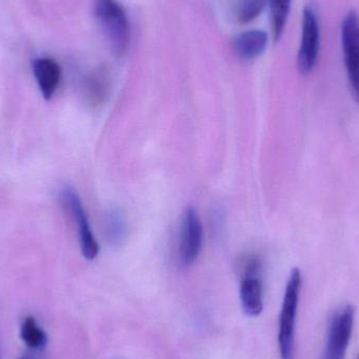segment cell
<instances>
[{
    "label": "cell",
    "mask_w": 359,
    "mask_h": 359,
    "mask_svg": "<svg viewBox=\"0 0 359 359\" xmlns=\"http://www.w3.org/2000/svg\"><path fill=\"white\" fill-rule=\"evenodd\" d=\"M301 288V271L294 268L287 283L278 324V347L282 359H294L295 324Z\"/></svg>",
    "instance_id": "obj_1"
},
{
    "label": "cell",
    "mask_w": 359,
    "mask_h": 359,
    "mask_svg": "<svg viewBox=\"0 0 359 359\" xmlns=\"http://www.w3.org/2000/svg\"><path fill=\"white\" fill-rule=\"evenodd\" d=\"M96 17L117 56L126 54L130 46V27L128 15L117 0H95Z\"/></svg>",
    "instance_id": "obj_2"
},
{
    "label": "cell",
    "mask_w": 359,
    "mask_h": 359,
    "mask_svg": "<svg viewBox=\"0 0 359 359\" xmlns=\"http://www.w3.org/2000/svg\"><path fill=\"white\" fill-rule=\"evenodd\" d=\"M341 35L350 90L355 102L359 103V16L355 11L346 14Z\"/></svg>",
    "instance_id": "obj_3"
},
{
    "label": "cell",
    "mask_w": 359,
    "mask_h": 359,
    "mask_svg": "<svg viewBox=\"0 0 359 359\" xmlns=\"http://www.w3.org/2000/svg\"><path fill=\"white\" fill-rule=\"evenodd\" d=\"M320 44V25L313 6H307L303 14V31L297 55L299 73L308 75L313 71L318 61Z\"/></svg>",
    "instance_id": "obj_4"
},
{
    "label": "cell",
    "mask_w": 359,
    "mask_h": 359,
    "mask_svg": "<svg viewBox=\"0 0 359 359\" xmlns=\"http://www.w3.org/2000/svg\"><path fill=\"white\" fill-rule=\"evenodd\" d=\"M355 310L346 306L335 313L329 326L328 339L322 359H345L353 333Z\"/></svg>",
    "instance_id": "obj_5"
},
{
    "label": "cell",
    "mask_w": 359,
    "mask_h": 359,
    "mask_svg": "<svg viewBox=\"0 0 359 359\" xmlns=\"http://www.w3.org/2000/svg\"><path fill=\"white\" fill-rule=\"evenodd\" d=\"M204 231L202 222L194 207H187L182 217L180 232L179 259L182 265H192L202 250Z\"/></svg>",
    "instance_id": "obj_6"
},
{
    "label": "cell",
    "mask_w": 359,
    "mask_h": 359,
    "mask_svg": "<svg viewBox=\"0 0 359 359\" xmlns=\"http://www.w3.org/2000/svg\"><path fill=\"white\" fill-rule=\"evenodd\" d=\"M61 198L77 225L82 255L88 261H93L99 255V244L93 233L88 215L79 196L73 188L67 187L63 189Z\"/></svg>",
    "instance_id": "obj_7"
},
{
    "label": "cell",
    "mask_w": 359,
    "mask_h": 359,
    "mask_svg": "<svg viewBox=\"0 0 359 359\" xmlns=\"http://www.w3.org/2000/svg\"><path fill=\"white\" fill-rule=\"evenodd\" d=\"M262 270V262L257 257H252L247 262L243 271L241 302L245 314L251 318L259 316L264 309Z\"/></svg>",
    "instance_id": "obj_8"
},
{
    "label": "cell",
    "mask_w": 359,
    "mask_h": 359,
    "mask_svg": "<svg viewBox=\"0 0 359 359\" xmlns=\"http://www.w3.org/2000/svg\"><path fill=\"white\" fill-rule=\"evenodd\" d=\"M33 73L42 97L50 100L56 93L61 80L60 65L48 57H41L33 61Z\"/></svg>",
    "instance_id": "obj_9"
},
{
    "label": "cell",
    "mask_w": 359,
    "mask_h": 359,
    "mask_svg": "<svg viewBox=\"0 0 359 359\" xmlns=\"http://www.w3.org/2000/svg\"><path fill=\"white\" fill-rule=\"evenodd\" d=\"M268 35L261 29H251L236 36L233 40L234 52L245 60L257 58L265 52Z\"/></svg>",
    "instance_id": "obj_10"
},
{
    "label": "cell",
    "mask_w": 359,
    "mask_h": 359,
    "mask_svg": "<svg viewBox=\"0 0 359 359\" xmlns=\"http://www.w3.org/2000/svg\"><path fill=\"white\" fill-rule=\"evenodd\" d=\"M271 16V29L274 42L282 38L290 13L292 0H268Z\"/></svg>",
    "instance_id": "obj_11"
},
{
    "label": "cell",
    "mask_w": 359,
    "mask_h": 359,
    "mask_svg": "<svg viewBox=\"0 0 359 359\" xmlns=\"http://www.w3.org/2000/svg\"><path fill=\"white\" fill-rule=\"evenodd\" d=\"M20 335L25 345L32 349H42L48 344L46 333L38 326L35 318L31 316L23 320Z\"/></svg>",
    "instance_id": "obj_12"
},
{
    "label": "cell",
    "mask_w": 359,
    "mask_h": 359,
    "mask_svg": "<svg viewBox=\"0 0 359 359\" xmlns=\"http://www.w3.org/2000/svg\"><path fill=\"white\" fill-rule=\"evenodd\" d=\"M266 0H240L238 18L241 23H249L255 20L265 8Z\"/></svg>",
    "instance_id": "obj_13"
},
{
    "label": "cell",
    "mask_w": 359,
    "mask_h": 359,
    "mask_svg": "<svg viewBox=\"0 0 359 359\" xmlns=\"http://www.w3.org/2000/svg\"><path fill=\"white\" fill-rule=\"evenodd\" d=\"M109 226H107V232H109V240L113 244H120L124 238L126 233V225L123 219L120 217L119 213L111 212L109 217Z\"/></svg>",
    "instance_id": "obj_14"
},
{
    "label": "cell",
    "mask_w": 359,
    "mask_h": 359,
    "mask_svg": "<svg viewBox=\"0 0 359 359\" xmlns=\"http://www.w3.org/2000/svg\"><path fill=\"white\" fill-rule=\"evenodd\" d=\"M358 359H359V358Z\"/></svg>",
    "instance_id": "obj_15"
}]
</instances>
